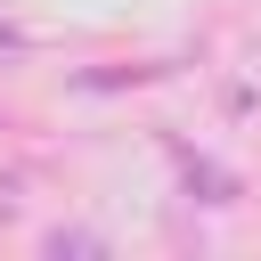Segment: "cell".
<instances>
[{"label": "cell", "instance_id": "7a4b0ae2", "mask_svg": "<svg viewBox=\"0 0 261 261\" xmlns=\"http://www.w3.org/2000/svg\"><path fill=\"white\" fill-rule=\"evenodd\" d=\"M163 65H106V73H82V90H122V82H147Z\"/></svg>", "mask_w": 261, "mask_h": 261}, {"label": "cell", "instance_id": "6da1fadb", "mask_svg": "<svg viewBox=\"0 0 261 261\" xmlns=\"http://www.w3.org/2000/svg\"><path fill=\"white\" fill-rule=\"evenodd\" d=\"M179 171H188V196H204V204H237V171H220V163H204V155H179Z\"/></svg>", "mask_w": 261, "mask_h": 261}, {"label": "cell", "instance_id": "277c9868", "mask_svg": "<svg viewBox=\"0 0 261 261\" xmlns=\"http://www.w3.org/2000/svg\"><path fill=\"white\" fill-rule=\"evenodd\" d=\"M24 49H33V41H24V24H0V65H8V57H24Z\"/></svg>", "mask_w": 261, "mask_h": 261}, {"label": "cell", "instance_id": "3957f363", "mask_svg": "<svg viewBox=\"0 0 261 261\" xmlns=\"http://www.w3.org/2000/svg\"><path fill=\"white\" fill-rule=\"evenodd\" d=\"M49 253H57V261H65V253H106V245H98V237H90V228H49Z\"/></svg>", "mask_w": 261, "mask_h": 261}]
</instances>
